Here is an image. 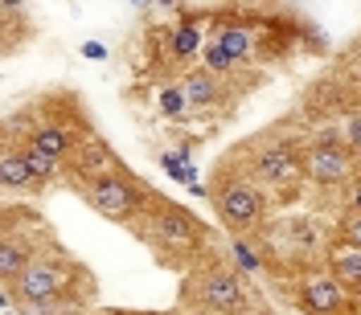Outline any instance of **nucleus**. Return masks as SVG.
Listing matches in <instances>:
<instances>
[{"label":"nucleus","mask_w":361,"mask_h":315,"mask_svg":"<svg viewBox=\"0 0 361 315\" xmlns=\"http://www.w3.org/2000/svg\"><path fill=\"white\" fill-rule=\"evenodd\" d=\"M202 295H205L209 307H218V311H234L238 299H243V287H238L234 274H209L205 287H202Z\"/></svg>","instance_id":"4"},{"label":"nucleus","mask_w":361,"mask_h":315,"mask_svg":"<svg viewBox=\"0 0 361 315\" xmlns=\"http://www.w3.org/2000/svg\"><path fill=\"white\" fill-rule=\"evenodd\" d=\"M308 168H312V176H316V180H324V184H329V180H337L341 172H345V156H341L337 148L320 143L312 156H308Z\"/></svg>","instance_id":"7"},{"label":"nucleus","mask_w":361,"mask_h":315,"mask_svg":"<svg viewBox=\"0 0 361 315\" xmlns=\"http://www.w3.org/2000/svg\"><path fill=\"white\" fill-rule=\"evenodd\" d=\"M353 205H357V213H361V184L353 188Z\"/></svg>","instance_id":"22"},{"label":"nucleus","mask_w":361,"mask_h":315,"mask_svg":"<svg viewBox=\"0 0 361 315\" xmlns=\"http://www.w3.org/2000/svg\"><path fill=\"white\" fill-rule=\"evenodd\" d=\"M33 148L45 152L49 160H58L62 152H70V131H62V127H42V131L33 135Z\"/></svg>","instance_id":"9"},{"label":"nucleus","mask_w":361,"mask_h":315,"mask_svg":"<svg viewBox=\"0 0 361 315\" xmlns=\"http://www.w3.org/2000/svg\"><path fill=\"white\" fill-rule=\"evenodd\" d=\"M17 291H21V299H29V303H37V299H54V295L62 291V270L49 266V262H29V266L21 270Z\"/></svg>","instance_id":"2"},{"label":"nucleus","mask_w":361,"mask_h":315,"mask_svg":"<svg viewBox=\"0 0 361 315\" xmlns=\"http://www.w3.org/2000/svg\"><path fill=\"white\" fill-rule=\"evenodd\" d=\"M0 270H4V274H21L25 270V250L21 246H4L0 250Z\"/></svg>","instance_id":"14"},{"label":"nucleus","mask_w":361,"mask_h":315,"mask_svg":"<svg viewBox=\"0 0 361 315\" xmlns=\"http://www.w3.org/2000/svg\"><path fill=\"white\" fill-rule=\"evenodd\" d=\"M304 303L316 307V311H333V307H341V283L337 278H312V283L304 287Z\"/></svg>","instance_id":"6"},{"label":"nucleus","mask_w":361,"mask_h":315,"mask_svg":"<svg viewBox=\"0 0 361 315\" xmlns=\"http://www.w3.org/2000/svg\"><path fill=\"white\" fill-rule=\"evenodd\" d=\"M0 172H4V184H13V188H33V180H37L25 164V152H4Z\"/></svg>","instance_id":"8"},{"label":"nucleus","mask_w":361,"mask_h":315,"mask_svg":"<svg viewBox=\"0 0 361 315\" xmlns=\"http://www.w3.org/2000/svg\"><path fill=\"white\" fill-rule=\"evenodd\" d=\"M78 164H82L87 172H94V176H103V168L111 164V156H107V148L90 143V148H82V156H78Z\"/></svg>","instance_id":"12"},{"label":"nucleus","mask_w":361,"mask_h":315,"mask_svg":"<svg viewBox=\"0 0 361 315\" xmlns=\"http://www.w3.org/2000/svg\"><path fill=\"white\" fill-rule=\"evenodd\" d=\"M205 62H209V66H214V70H226V66H230V62H234V58H230L226 49H218V45H214V49L205 53Z\"/></svg>","instance_id":"18"},{"label":"nucleus","mask_w":361,"mask_h":315,"mask_svg":"<svg viewBox=\"0 0 361 315\" xmlns=\"http://www.w3.org/2000/svg\"><path fill=\"white\" fill-rule=\"evenodd\" d=\"M345 238H349V242L361 250V213H353V217L345 221Z\"/></svg>","instance_id":"17"},{"label":"nucleus","mask_w":361,"mask_h":315,"mask_svg":"<svg viewBox=\"0 0 361 315\" xmlns=\"http://www.w3.org/2000/svg\"><path fill=\"white\" fill-rule=\"evenodd\" d=\"M218 49H226V53H230V58H238V53H243V49H247V37H243V33H234V29H230V33H222V41H218Z\"/></svg>","instance_id":"16"},{"label":"nucleus","mask_w":361,"mask_h":315,"mask_svg":"<svg viewBox=\"0 0 361 315\" xmlns=\"http://www.w3.org/2000/svg\"><path fill=\"white\" fill-rule=\"evenodd\" d=\"M157 233L169 246H193V225H189V217L177 213V209H164L157 217Z\"/></svg>","instance_id":"5"},{"label":"nucleus","mask_w":361,"mask_h":315,"mask_svg":"<svg viewBox=\"0 0 361 315\" xmlns=\"http://www.w3.org/2000/svg\"><path fill=\"white\" fill-rule=\"evenodd\" d=\"M160 107H164V111H180V94H177V90H164Z\"/></svg>","instance_id":"20"},{"label":"nucleus","mask_w":361,"mask_h":315,"mask_svg":"<svg viewBox=\"0 0 361 315\" xmlns=\"http://www.w3.org/2000/svg\"><path fill=\"white\" fill-rule=\"evenodd\" d=\"M218 213L226 217V225H250L259 217V197L250 188H230L218 201Z\"/></svg>","instance_id":"3"},{"label":"nucleus","mask_w":361,"mask_h":315,"mask_svg":"<svg viewBox=\"0 0 361 315\" xmlns=\"http://www.w3.org/2000/svg\"><path fill=\"white\" fill-rule=\"evenodd\" d=\"M333 278H337V283H361V250L357 246H349L345 254H337Z\"/></svg>","instance_id":"10"},{"label":"nucleus","mask_w":361,"mask_h":315,"mask_svg":"<svg viewBox=\"0 0 361 315\" xmlns=\"http://www.w3.org/2000/svg\"><path fill=\"white\" fill-rule=\"evenodd\" d=\"M259 168H263V172H267L271 180H288V176L295 172L292 156H288V152H279V148H275V152H263V160H259Z\"/></svg>","instance_id":"11"},{"label":"nucleus","mask_w":361,"mask_h":315,"mask_svg":"<svg viewBox=\"0 0 361 315\" xmlns=\"http://www.w3.org/2000/svg\"><path fill=\"white\" fill-rule=\"evenodd\" d=\"M189 98H193V103H209V98H214V78H209V74H193V78H189Z\"/></svg>","instance_id":"13"},{"label":"nucleus","mask_w":361,"mask_h":315,"mask_svg":"<svg viewBox=\"0 0 361 315\" xmlns=\"http://www.w3.org/2000/svg\"><path fill=\"white\" fill-rule=\"evenodd\" d=\"M349 135H353V143L361 148V119H353V127H349Z\"/></svg>","instance_id":"21"},{"label":"nucleus","mask_w":361,"mask_h":315,"mask_svg":"<svg viewBox=\"0 0 361 315\" xmlns=\"http://www.w3.org/2000/svg\"><path fill=\"white\" fill-rule=\"evenodd\" d=\"M247 315H255V311H247Z\"/></svg>","instance_id":"24"},{"label":"nucleus","mask_w":361,"mask_h":315,"mask_svg":"<svg viewBox=\"0 0 361 315\" xmlns=\"http://www.w3.org/2000/svg\"><path fill=\"white\" fill-rule=\"evenodd\" d=\"M25 164H29V172H33L37 180L54 172V160L45 156V152H37V148H29V152H25Z\"/></svg>","instance_id":"15"},{"label":"nucleus","mask_w":361,"mask_h":315,"mask_svg":"<svg viewBox=\"0 0 361 315\" xmlns=\"http://www.w3.org/2000/svg\"><path fill=\"white\" fill-rule=\"evenodd\" d=\"M357 299H361V283H357Z\"/></svg>","instance_id":"23"},{"label":"nucleus","mask_w":361,"mask_h":315,"mask_svg":"<svg viewBox=\"0 0 361 315\" xmlns=\"http://www.w3.org/2000/svg\"><path fill=\"white\" fill-rule=\"evenodd\" d=\"M193 49H197V33H193V29L177 33V53H193Z\"/></svg>","instance_id":"19"},{"label":"nucleus","mask_w":361,"mask_h":315,"mask_svg":"<svg viewBox=\"0 0 361 315\" xmlns=\"http://www.w3.org/2000/svg\"><path fill=\"white\" fill-rule=\"evenodd\" d=\"M87 201L103 213V217H128L135 209V193L128 188V180H119V176H94L90 180V188H87Z\"/></svg>","instance_id":"1"}]
</instances>
